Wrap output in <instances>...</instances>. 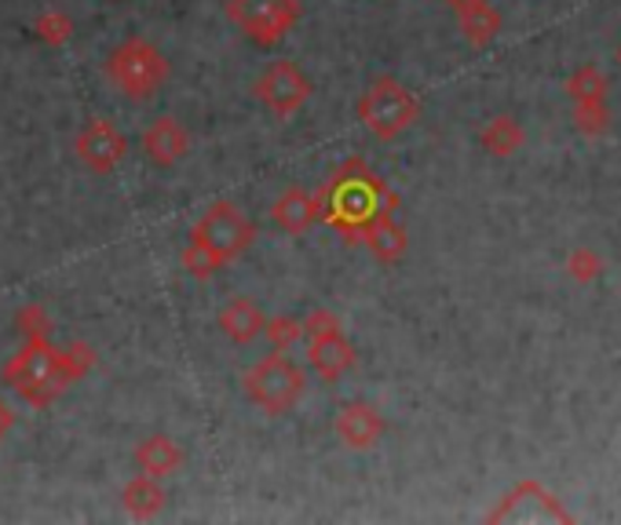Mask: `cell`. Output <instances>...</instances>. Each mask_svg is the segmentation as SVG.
<instances>
[{"label": "cell", "instance_id": "f546056e", "mask_svg": "<svg viewBox=\"0 0 621 525\" xmlns=\"http://www.w3.org/2000/svg\"><path fill=\"white\" fill-rule=\"evenodd\" d=\"M11 431H16V412H11V405L0 398V442H4Z\"/></svg>", "mask_w": 621, "mask_h": 525}, {"label": "cell", "instance_id": "d4e9b609", "mask_svg": "<svg viewBox=\"0 0 621 525\" xmlns=\"http://www.w3.org/2000/svg\"><path fill=\"white\" fill-rule=\"evenodd\" d=\"M567 274L581 285H592L603 278V259L600 253H592V248H574V253L567 256Z\"/></svg>", "mask_w": 621, "mask_h": 525}, {"label": "cell", "instance_id": "ba28073f", "mask_svg": "<svg viewBox=\"0 0 621 525\" xmlns=\"http://www.w3.org/2000/svg\"><path fill=\"white\" fill-rule=\"evenodd\" d=\"M253 92L278 121H289V117H296L307 106L315 84H310V78L301 66H296L293 59H278V62H271L264 73H259Z\"/></svg>", "mask_w": 621, "mask_h": 525}, {"label": "cell", "instance_id": "7402d4cb", "mask_svg": "<svg viewBox=\"0 0 621 525\" xmlns=\"http://www.w3.org/2000/svg\"><path fill=\"white\" fill-rule=\"evenodd\" d=\"M574 124H578V132H586V135H603L607 124H611V110H607V99L574 103Z\"/></svg>", "mask_w": 621, "mask_h": 525}, {"label": "cell", "instance_id": "2e32d148", "mask_svg": "<svg viewBox=\"0 0 621 525\" xmlns=\"http://www.w3.org/2000/svg\"><path fill=\"white\" fill-rule=\"evenodd\" d=\"M216 325H220V332L227 336L231 343L248 347V343L256 340V336H264L267 315H264V310H259V307L253 303V299L238 296V299H231V303L220 310Z\"/></svg>", "mask_w": 621, "mask_h": 525}, {"label": "cell", "instance_id": "83f0119b", "mask_svg": "<svg viewBox=\"0 0 621 525\" xmlns=\"http://www.w3.org/2000/svg\"><path fill=\"white\" fill-rule=\"evenodd\" d=\"M183 270L191 274V278L205 281V278H213V274L220 270V262L208 256V253H202L197 245L186 241V248H183Z\"/></svg>", "mask_w": 621, "mask_h": 525}, {"label": "cell", "instance_id": "7a4b0ae2", "mask_svg": "<svg viewBox=\"0 0 621 525\" xmlns=\"http://www.w3.org/2000/svg\"><path fill=\"white\" fill-rule=\"evenodd\" d=\"M0 377L33 409H48L73 383L67 366H62V347L52 343V336H30V340H22V347L11 354Z\"/></svg>", "mask_w": 621, "mask_h": 525}, {"label": "cell", "instance_id": "3957f363", "mask_svg": "<svg viewBox=\"0 0 621 525\" xmlns=\"http://www.w3.org/2000/svg\"><path fill=\"white\" fill-rule=\"evenodd\" d=\"M242 391L259 412L267 416H285L307 391V372L296 366L293 358H285V350L259 358L253 369L242 377Z\"/></svg>", "mask_w": 621, "mask_h": 525}, {"label": "cell", "instance_id": "5bb4252c", "mask_svg": "<svg viewBox=\"0 0 621 525\" xmlns=\"http://www.w3.org/2000/svg\"><path fill=\"white\" fill-rule=\"evenodd\" d=\"M271 219L278 223V230L301 237L322 219V197L310 194V191H301V186H293V191H285L278 202L271 205Z\"/></svg>", "mask_w": 621, "mask_h": 525}, {"label": "cell", "instance_id": "5b68a950", "mask_svg": "<svg viewBox=\"0 0 621 525\" xmlns=\"http://www.w3.org/2000/svg\"><path fill=\"white\" fill-rule=\"evenodd\" d=\"M106 78L124 99H151L169 81V59L146 37H129L106 59Z\"/></svg>", "mask_w": 621, "mask_h": 525}, {"label": "cell", "instance_id": "603a6c76", "mask_svg": "<svg viewBox=\"0 0 621 525\" xmlns=\"http://www.w3.org/2000/svg\"><path fill=\"white\" fill-rule=\"evenodd\" d=\"M264 332H267V340L275 343V350H289V347H296L304 340V325H301V318H293V315L267 318Z\"/></svg>", "mask_w": 621, "mask_h": 525}, {"label": "cell", "instance_id": "e0dca14e", "mask_svg": "<svg viewBox=\"0 0 621 525\" xmlns=\"http://www.w3.org/2000/svg\"><path fill=\"white\" fill-rule=\"evenodd\" d=\"M358 241H363L380 262H395V259H403V253H406V227L395 219V212H388V216L373 219L369 227L358 234Z\"/></svg>", "mask_w": 621, "mask_h": 525}, {"label": "cell", "instance_id": "8fae6325", "mask_svg": "<svg viewBox=\"0 0 621 525\" xmlns=\"http://www.w3.org/2000/svg\"><path fill=\"white\" fill-rule=\"evenodd\" d=\"M307 366L322 383H337L355 366V343L347 340L344 329L307 336Z\"/></svg>", "mask_w": 621, "mask_h": 525}, {"label": "cell", "instance_id": "1f68e13d", "mask_svg": "<svg viewBox=\"0 0 621 525\" xmlns=\"http://www.w3.org/2000/svg\"><path fill=\"white\" fill-rule=\"evenodd\" d=\"M618 66H621V44H618Z\"/></svg>", "mask_w": 621, "mask_h": 525}, {"label": "cell", "instance_id": "d6986e66", "mask_svg": "<svg viewBox=\"0 0 621 525\" xmlns=\"http://www.w3.org/2000/svg\"><path fill=\"white\" fill-rule=\"evenodd\" d=\"M457 22H461V33L471 48H487L497 33H501V11H497L490 0H476L457 11Z\"/></svg>", "mask_w": 621, "mask_h": 525}, {"label": "cell", "instance_id": "ac0fdd59", "mask_svg": "<svg viewBox=\"0 0 621 525\" xmlns=\"http://www.w3.org/2000/svg\"><path fill=\"white\" fill-rule=\"evenodd\" d=\"M121 504L132 518H154L165 511L169 496L161 490V478H151V474H135V478L124 482L121 490Z\"/></svg>", "mask_w": 621, "mask_h": 525}, {"label": "cell", "instance_id": "cb8c5ba5", "mask_svg": "<svg viewBox=\"0 0 621 525\" xmlns=\"http://www.w3.org/2000/svg\"><path fill=\"white\" fill-rule=\"evenodd\" d=\"M37 41H44V44H52V48H62L70 41V33H73V19L70 16H62V11H44L41 19H37Z\"/></svg>", "mask_w": 621, "mask_h": 525}, {"label": "cell", "instance_id": "8992f818", "mask_svg": "<svg viewBox=\"0 0 621 525\" xmlns=\"http://www.w3.org/2000/svg\"><path fill=\"white\" fill-rule=\"evenodd\" d=\"M186 241L213 256L220 267H227V262H234L238 256H245L248 248H253L256 227H253V219H248L238 205L216 202L213 208L202 212V219H197L194 227H191Z\"/></svg>", "mask_w": 621, "mask_h": 525}, {"label": "cell", "instance_id": "4fadbf2b", "mask_svg": "<svg viewBox=\"0 0 621 525\" xmlns=\"http://www.w3.org/2000/svg\"><path fill=\"white\" fill-rule=\"evenodd\" d=\"M143 157L157 168H172L191 154V132L183 128L176 117H157L151 128L143 132Z\"/></svg>", "mask_w": 621, "mask_h": 525}, {"label": "cell", "instance_id": "4dcf8cb0", "mask_svg": "<svg viewBox=\"0 0 621 525\" xmlns=\"http://www.w3.org/2000/svg\"><path fill=\"white\" fill-rule=\"evenodd\" d=\"M442 4H450L454 11H461V8H468V4H476V0H442Z\"/></svg>", "mask_w": 621, "mask_h": 525}, {"label": "cell", "instance_id": "30bf717a", "mask_svg": "<svg viewBox=\"0 0 621 525\" xmlns=\"http://www.w3.org/2000/svg\"><path fill=\"white\" fill-rule=\"evenodd\" d=\"M487 518L490 522H574V515L538 482H519Z\"/></svg>", "mask_w": 621, "mask_h": 525}, {"label": "cell", "instance_id": "9a60e30c", "mask_svg": "<svg viewBox=\"0 0 621 525\" xmlns=\"http://www.w3.org/2000/svg\"><path fill=\"white\" fill-rule=\"evenodd\" d=\"M132 464L140 474H151V478H172L183 467V449L169 434H151L135 445Z\"/></svg>", "mask_w": 621, "mask_h": 525}, {"label": "cell", "instance_id": "7c38bea8", "mask_svg": "<svg viewBox=\"0 0 621 525\" xmlns=\"http://www.w3.org/2000/svg\"><path fill=\"white\" fill-rule=\"evenodd\" d=\"M333 428H337L340 442L347 449H355V453H369V449L377 445L384 434H388V423H384L377 405H369V402H347V405H340L337 423H333Z\"/></svg>", "mask_w": 621, "mask_h": 525}, {"label": "cell", "instance_id": "9c48e42d", "mask_svg": "<svg viewBox=\"0 0 621 525\" xmlns=\"http://www.w3.org/2000/svg\"><path fill=\"white\" fill-rule=\"evenodd\" d=\"M73 154H78V161L89 172L110 175L124 161V154H129V140L106 117H92L73 135Z\"/></svg>", "mask_w": 621, "mask_h": 525}, {"label": "cell", "instance_id": "44dd1931", "mask_svg": "<svg viewBox=\"0 0 621 525\" xmlns=\"http://www.w3.org/2000/svg\"><path fill=\"white\" fill-rule=\"evenodd\" d=\"M607 73L600 66H592V62H586L581 70L570 73L567 81V95L570 103H589V99H607Z\"/></svg>", "mask_w": 621, "mask_h": 525}, {"label": "cell", "instance_id": "f1b7e54d", "mask_svg": "<svg viewBox=\"0 0 621 525\" xmlns=\"http://www.w3.org/2000/svg\"><path fill=\"white\" fill-rule=\"evenodd\" d=\"M304 325V336H318V332H329V329H340V318L333 315V310H310L307 318H301Z\"/></svg>", "mask_w": 621, "mask_h": 525}, {"label": "cell", "instance_id": "ffe728a7", "mask_svg": "<svg viewBox=\"0 0 621 525\" xmlns=\"http://www.w3.org/2000/svg\"><path fill=\"white\" fill-rule=\"evenodd\" d=\"M523 140H527L523 124H519L516 117H508V114L490 117V121H487V128L479 132L482 150H487V154H493V157H512L516 150L523 146Z\"/></svg>", "mask_w": 621, "mask_h": 525}, {"label": "cell", "instance_id": "484cf974", "mask_svg": "<svg viewBox=\"0 0 621 525\" xmlns=\"http://www.w3.org/2000/svg\"><path fill=\"white\" fill-rule=\"evenodd\" d=\"M16 329L22 332V340H30V336H52L55 321H52V315H48L44 303H27L16 315Z\"/></svg>", "mask_w": 621, "mask_h": 525}, {"label": "cell", "instance_id": "6da1fadb", "mask_svg": "<svg viewBox=\"0 0 621 525\" xmlns=\"http://www.w3.org/2000/svg\"><path fill=\"white\" fill-rule=\"evenodd\" d=\"M322 197V219L329 223L333 230L347 234V241H358V234L377 216H388V212L399 208V197L380 175H373L366 168V161H344V165L329 175V183L318 191Z\"/></svg>", "mask_w": 621, "mask_h": 525}, {"label": "cell", "instance_id": "52a82bcc", "mask_svg": "<svg viewBox=\"0 0 621 525\" xmlns=\"http://www.w3.org/2000/svg\"><path fill=\"white\" fill-rule=\"evenodd\" d=\"M227 19L253 44L275 48L301 22V0H231Z\"/></svg>", "mask_w": 621, "mask_h": 525}, {"label": "cell", "instance_id": "277c9868", "mask_svg": "<svg viewBox=\"0 0 621 525\" xmlns=\"http://www.w3.org/2000/svg\"><path fill=\"white\" fill-rule=\"evenodd\" d=\"M420 117V99L399 78H377L358 99V121L373 140L391 143L409 132Z\"/></svg>", "mask_w": 621, "mask_h": 525}, {"label": "cell", "instance_id": "4316f807", "mask_svg": "<svg viewBox=\"0 0 621 525\" xmlns=\"http://www.w3.org/2000/svg\"><path fill=\"white\" fill-rule=\"evenodd\" d=\"M62 366H67V372H70V380H73V383L84 380V377H89V372H92V366H95L92 347L84 343V340L67 343V347H62Z\"/></svg>", "mask_w": 621, "mask_h": 525}]
</instances>
